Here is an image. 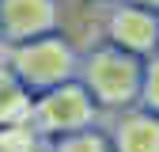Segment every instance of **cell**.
Segmentation results:
<instances>
[{
  "label": "cell",
  "mask_w": 159,
  "mask_h": 152,
  "mask_svg": "<svg viewBox=\"0 0 159 152\" xmlns=\"http://www.w3.org/2000/svg\"><path fill=\"white\" fill-rule=\"evenodd\" d=\"M87 95L102 107H129L133 99H140L144 72L136 65V57L125 50H98L87 57Z\"/></svg>",
  "instance_id": "6da1fadb"
},
{
  "label": "cell",
  "mask_w": 159,
  "mask_h": 152,
  "mask_svg": "<svg viewBox=\"0 0 159 152\" xmlns=\"http://www.w3.org/2000/svg\"><path fill=\"white\" fill-rule=\"evenodd\" d=\"M91 122H95V99L80 84H61V88L46 91L34 103V110H30V129L42 141L91 129Z\"/></svg>",
  "instance_id": "7a4b0ae2"
},
{
  "label": "cell",
  "mask_w": 159,
  "mask_h": 152,
  "mask_svg": "<svg viewBox=\"0 0 159 152\" xmlns=\"http://www.w3.org/2000/svg\"><path fill=\"white\" fill-rule=\"evenodd\" d=\"M76 69V57L72 50L61 42V38H38V42H27L19 46L15 53V76L23 88H34V91H53L68 84V76Z\"/></svg>",
  "instance_id": "3957f363"
},
{
  "label": "cell",
  "mask_w": 159,
  "mask_h": 152,
  "mask_svg": "<svg viewBox=\"0 0 159 152\" xmlns=\"http://www.w3.org/2000/svg\"><path fill=\"white\" fill-rule=\"evenodd\" d=\"M114 152H159V114L152 110H129L117 118L110 133Z\"/></svg>",
  "instance_id": "277c9868"
},
{
  "label": "cell",
  "mask_w": 159,
  "mask_h": 152,
  "mask_svg": "<svg viewBox=\"0 0 159 152\" xmlns=\"http://www.w3.org/2000/svg\"><path fill=\"white\" fill-rule=\"evenodd\" d=\"M53 23L49 0H4L0 4V27L8 38H34Z\"/></svg>",
  "instance_id": "5b68a950"
},
{
  "label": "cell",
  "mask_w": 159,
  "mask_h": 152,
  "mask_svg": "<svg viewBox=\"0 0 159 152\" xmlns=\"http://www.w3.org/2000/svg\"><path fill=\"white\" fill-rule=\"evenodd\" d=\"M110 34L125 53H148L155 46V38H159V23L144 8H121L110 23Z\"/></svg>",
  "instance_id": "8992f818"
},
{
  "label": "cell",
  "mask_w": 159,
  "mask_h": 152,
  "mask_svg": "<svg viewBox=\"0 0 159 152\" xmlns=\"http://www.w3.org/2000/svg\"><path fill=\"white\" fill-rule=\"evenodd\" d=\"M30 110H34V103H30L27 88L19 84V76L0 69V129L4 126H27Z\"/></svg>",
  "instance_id": "52a82bcc"
},
{
  "label": "cell",
  "mask_w": 159,
  "mask_h": 152,
  "mask_svg": "<svg viewBox=\"0 0 159 152\" xmlns=\"http://www.w3.org/2000/svg\"><path fill=\"white\" fill-rule=\"evenodd\" d=\"M46 152H114V148H110V137H102L95 129H80V133L53 137Z\"/></svg>",
  "instance_id": "ba28073f"
},
{
  "label": "cell",
  "mask_w": 159,
  "mask_h": 152,
  "mask_svg": "<svg viewBox=\"0 0 159 152\" xmlns=\"http://www.w3.org/2000/svg\"><path fill=\"white\" fill-rule=\"evenodd\" d=\"M38 145H42V137L30 129V122L0 129V152H38Z\"/></svg>",
  "instance_id": "9c48e42d"
},
{
  "label": "cell",
  "mask_w": 159,
  "mask_h": 152,
  "mask_svg": "<svg viewBox=\"0 0 159 152\" xmlns=\"http://www.w3.org/2000/svg\"><path fill=\"white\" fill-rule=\"evenodd\" d=\"M140 99H144V110L159 114V57L152 61V69L144 72V84H140Z\"/></svg>",
  "instance_id": "30bf717a"
},
{
  "label": "cell",
  "mask_w": 159,
  "mask_h": 152,
  "mask_svg": "<svg viewBox=\"0 0 159 152\" xmlns=\"http://www.w3.org/2000/svg\"><path fill=\"white\" fill-rule=\"evenodd\" d=\"M136 4H144V8H155V4H159V0H136Z\"/></svg>",
  "instance_id": "8fae6325"
}]
</instances>
